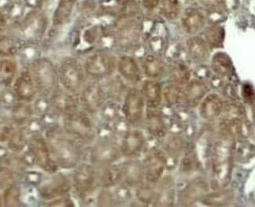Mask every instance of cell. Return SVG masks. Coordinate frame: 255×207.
Listing matches in <instances>:
<instances>
[{"label": "cell", "instance_id": "obj_1", "mask_svg": "<svg viewBox=\"0 0 255 207\" xmlns=\"http://www.w3.org/2000/svg\"><path fill=\"white\" fill-rule=\"evenodd\" d=\"M46 139L58 167L72 169L80 164L82 155L80 145L69 137L64 129L56 126L50 128L46 131Z\"/></svg>", "mask_w": 255, "mask_h": 207}, {"label": "cell", "instance_id": "obj_2", "mask_svg": "<svg viewBox=\"0 0 255 207\" xmlns=\"http://www.w3.org/2000/svg\"><path fill=\"white\" fill-rule=\"evenodd\" d=\"M63 129L80 145L90 144L96 137V129L92 120L82 111H76L64 117Z\"/></svg>", "mask_w": 255, "mask_h": 207}, {"label": "cell", "instance_id": "obj_3", "mask_svg": "<svg viewBox=\"0 0 255 207\" xmlns=\"http://www.w3.org/2000/svg\"><path fill=\"white\" fill-rule=\"evenodd\" d=\"M31 73L35 81L38 92L43 96L50 98L58 89L59 80L58 71L48 58L35 59L31 66Z\"/></svg>", "mask_w": 255, "mask_h": 207}, {"label": "cell", "instance_id": "obj_4", "mask_svg": "<svg viewBox=\"0 0 255 207\" xmlns=\"http://www.w3.org/2000/svg\"><path fill=\"white\" fill-rule=\"evenodd\" d=\"M84 71L76 58H67L61 61L58 76L64 89L73 95L80 93L84 84Z\"/></svg>", "mask_w": 255, "mask_h": 207}, {"label": "cell", "instance_id": "obj_5", "mask_svg": "<svg viewBox=\"0 0 255 207\" xmlns=\"http://www.w3.org/2000/svg\"><path fill=\"white\" fill-rule=\"evenodd\" d=\"M117 67V61L111 53L98 51L87 57L84 62V70L93 78H105L112 76Z\"/></svg>", "mask_w": 255, "mask_h": 207}, {"label": "cell", "instance_id": "obj_6", "mask_svg": "<svg viewBox=\"0 0 255 207\" xmlns=\"http://www.w3.org/2000/svg\"><path fill=\"white\" fill-rule=\"evenodd\" d=\"M28 145L35 163L42 170L50 174L58 171L59 167L53 158L46 138L39 134H35L30 139Z\"/></svg>", "mask_w": 255, "mask_h": 207}, {"label": "cell", "instance_id": "obj_7", "mask_svg": "<svg viewBox=\"0 0 255 207\" xmlns=\"http://www.w3.org/2000/svg\"><path fill=\"white\" fill-rule=\"evenodd\" d=\"M141 28L137 20L124 16L119 22L116 31V39L121 48L132 50L140 43Z\"/></svg>", "mask_w": 255, "mask_h": 207}, {"label": "cell", "instance_id": "obj_8", "mask_svg": "<svg viewBox=\"0 0 255 207\" xmlns=\"http://www.w3.org/2000/svg\"><path fill=\"white\" fill-rule=\"evenodd\" d=\"M145 104L142 91L135 87L128 91L124 98L122 111L129 124L137 126L142 122Z\"/></svg>", "mask_w": 255, "mask_h": 207}, {"label": "cell", "instance_id": "obj_9", "mask_svg": "<svg viewBox=\"0 0 255 207\" xmlns=\"http://www.w3.org/2000/svg\"><path fill=\"white\" fill-rule=\"evenodd\" d=\"M47 27V20L43 13L38 10L26 15L19 27L20 37L29 43H35L43 37Z\"/></svg>", "mask_w": 255, "mask_h": 207}, {"label": "cell", "instance_id": "obj_10", "mask_svg": "<svg viewBox=\"0 0 255 207\" xmlns=\"http://www.w3.org/2000/svg\"><path fill=\"white\" fill-rule=\"evenodd\" d=\"M96 179L94 167L87 163H82L75 168L72 185L80 197H87L95 189Z\"/></svg>", "mask_w": 255, "mask_h": 207}, {"label": "cell", "instance_id": "obj_11", "mask_svg": "<svg viewBox=\"0 0 255 207\" xmlns=\"http://www.w3.org/2000/svg\"><path fill=\"white\" fill-rule=\"evenodd\" d=\"M105 98V91L98 83L87 84L80 91V104L84 110L90 114H95L102 108Z\"/></svg>", "mask_w": 255, "mask_h": 207}, {"label": "cell", "instance_id": "obj_12", "mask_svg": "<svg viewBox=\"0 0 255 207\" xmlns=\"http://www.w3.org/2000/svg\"><path fill=\"white\" fill-rule=\"evenodd\" d=\"M121 148L109 139H102L91 149V161L100 166L112 164L118 159Z\"/></svg>", "mask_w": 255, "mask_h": 207}, {"label": "cell", "instance_id": "obj_13", "mask_svg": "<svg viewBox=\"0 0 255 207\" xmlns=\"http://www.w3.org/2000/svg\"><path fill=\"white\" fill-rule=\"evenodd\" d=\"M143 165L145 180L150 184L158 183L166 169V155L159 150H154L148 154Z\"/></svg>", "mask_w": 255, "mask_h": 207}, {"label": "cell", "instance_id": "obj_14", "mask_svg": "<svg viewBox=\"0 0 255 207\" xmlns=\"http://www.w3.org/2000/svg\"><path fill=\"white\" fill-rule=\"evenodd\" d=\"M230 157H231V147L230 142L226 141H218L215 144L213 151L212 169L215 175L218 178L222 176L227 175L230 169Z\"/></svg>", "mask_w": 255, "mask_h": 207}, {"label": "cell", "instance_id": "obj_15", "mask_svg": "<svg viewBox=\"0 0 255 207\" xmlns=\"http://www.w3.org/2000/svg\"><path fill=\"white\" fill-rule=\"evenodd\" d=\"M70 181L63 175H55L39 189V194L44 200H51L65 196L70 191Z\"/></svg>", "mask_w": 255, "mask_h": 207}, {"label": "cell", "instance_id": "obj_16", "mask_svg": "<svg viewBox=\"0 0 255 207\" xmlns=\"http://www.w3.org/2000/svg\"><path fill=\"white\" fill-rule=\"evenodd\" d=\"M50 98L54 111L64 117L78 111L77 100L73 94L65 89L58 88Z\"/></svg>", "mask_w": 255, "mask_h": 207}, {"label": "cell", "instance_id": "obj_17", "mask_svg": "<svg viewBox=\"0 0 255 207\" xmlns=\"http://www.w3.org/2000/svg\"><path fill=\"white\" fill-rule=\"evenodd\" d=\"M144 145L145 137L144 133L138 129H130L124 134L120 148L124 156L133 158L142 152Z\"/></svg>", "mask_w": 255, "mask_h": 207}, {"label": "cell", "instance_id": "obj_18", "mask_svg": "<svg viewBox=\"0 0 255 207\" xmlns=\"http://www.w3.org/2000/svg\"><path fill=\"white\" fill-rule=\"evenodd\" d=\"M13 90L20 100L32 102L37 91L36 85L30 70H24L15 80Z\"/></svg>", "mask_w": 255, "mask_h": 207}, {"label": "cell", "instance_id": "obj_19", "mask_svg": "<svg viewBox=\"0 0 255 207\" xmlns=\"http://www.w3.org/2000/svg\"><path fill=\"white\" fill-rule=\"evenodd\" d=\"M225 109L222 98L217 94L207 95L200 104V115L207 122L216 120Z\"/></svg>", "mask_w": 255, "mask_h": 207}, {"label": "cell", "instance_id": "obj_20", "mask_svg": "<svg viewBox=\"0 0 255 207\" xmlns=\"http://www.w3.org/2000/svg\"><path fill=\"white\" fill-rule=\"evenodd\" d=\"M208 190V185L205 179L202 178L192 180L187 185L182 193L181 203L184 207H191L198 201L203 200Z\"/></svg>", "mask_w": 255, "mask_h": 207}, {"label": "cell", "instance_id": "obj_21", "mask_svg": "<svg viewBox=\"0 0 255 207\" xmlns=\"http://www.w3.org/2000/svg\"><path fill=\"white\" fill-rule=\"evenodd\" d=\"M207 91L205 82L199 79L190 80L184 89L183 101L189 107H196L207 96Z\"/></svg>", "mask_w": 255, "mask_h": 207}, {"label": "cell", "instance_id": "obj_22", "mask_svg": "<svg viewBox=\"0 0 255 207\" xmlns=\"http://www.w3.org/2000/svg\"><path fill=\"white\" fill-rule=\"evenodd\" d=\"M117 69L124 80L132 84H137L142 79L138 63L131 56H121L117 61Z\"/></svg>", "mask_w": 255, "mask_h": 207}, {"label": "cell", "instance_id": "obj_23", "mask_svg": "<svg viewBox=\"0 0 255 207\" xmlns=\"http://www.w3.org/2000/svg\"><path fill=\"white\" fill-rule=\"evenodd\" d=\"M206 20L204 14L195 8H188L181 17V24L186 33L195 35L204 29Z\"/></svg>", "mask_w": 255, "mask_h": 207}, {"label": "cell", "instance_id": "obj_24", "mask_svg": "<svg viewBox=\"0 0 255 207\" xmlns=\"http://www.w3.org/2000/svg\"><path fill=\"white\" fill-rule=\"evenodd\" d=\"M142 94L147 106L150 109H157L163 99V89L159 82L149 79L142 86Z\"/></svg>", "mask_w": 255, "mask_h": 207}, {"label": "cell", "instance_id": "obj_25", "mask_svg": "<svg viewBox=\"0 0 255 207\" xmlns=\"http://www.w3.org/2000/svg\"><path fill=\"white\" fill-rule=\"evenodd\" d=\"M123 179L128 185H140L145 179L144 165L137 161H130L122 167Z\"/></svg>", "mask_w": 255, "mask_h": 207}, {"label": "cell", "instance_id": "obj_26", "mask_svg": "<svg viewBox=\"0 0 255 207\" xmlns=\"http://www.w3.org/2000/svg\"><path fill=\"white\" fill-rule=\"evenodd\" d=\"M187 48L189 57L197 63L204 62L209 55V48L205 39L198 36H194L188 40Z\"/></svg>", "mask_w": 255, "mask_h": 207}, {"label": "cell", "instance_id": "obj_27", "mask_svg": "<svg viewBox=\"0 0 255 207\" xmlns=\"http://www.w3.org/2000/svg\"><path fill=\"white\" fill-rule=\"evenodd\" d=\"M148 131L155 137H163L166 134V125L163 116L156 109H150L146 115Z\"/></svg>", "mask_w": 255, "mask_h": 207}, {"label": "cell", "instance_id": "obj_28", "mask_svg": "<svg viewBox=\"0 0 255 207\" xmlns=\"http://www.w3.org/2000/svg\"><path fill=\"white\" fill-rule=\"evenodd\" d=\"M143 68L145 76L152 80L161 77L164 74V61L158 56L153 54L148 55L144 58Z\"/></svg>", "mask_w": 255, "mask_h": 207}, {"label": "cell", "instance_id": "obj_29", "mask_svg": "<svg viewBox=\"0 0 255 207\" xmlns=\"http://www.w3.org/2000/svg\"><path fill=\"white\" fill-rule=\"evenodd\" d=\"M77 0H59L54 11L53 24L55 26L62 25L69 20Z\"/></svg>", "mask_w": 255, "mask_h": 207}, {"label": "cell", "instance_id": "obj_30", "mask_svg": "<svg viewBox=\"0 0 255 207\" xmlns=\"http://www.w3.org/2000/svg\"><path fill=\"white\" fill-rule=\"evenodd\" d=\"M123 180L122 167L116 165H108L104 169L100 177V183L102 187L110 188L117 185Z\"/></svg>", "mask_w": 255, "mask_h": 207}, {"label": "cell", "instance_id": "obj_31", "mask_svg": "<svg viewBox=\"0 0 255 207\" xmlns=\"http://www.w3.org/2000/svg\"><path fill=\"white\" fill-rule=\"evenodd\" d=\"M231 68L232 61L227 54L222 52H218L213 56L211 69L218 76H227L231 71Z\"/></svg>", "mask_w": 255, "mask_h": 207}, {"label": "cell", "instance_id": "obj_32", "mask_svg": "<svg viewBox=\"0 0 255 207\" xmlns=\"http://www.w3.org/2000/svg\"><path fill=\"white\" fill-rule=\"evenodd\" d=\"M170 76L174 84L186 85L190 81V71L183 62H175L170 67Z\"/></svg>", "mask_w": 255, "mask_h": 207}, {"label": "cell", "instance_id": "obj_33", "mask_svg": "<svg viewBox=\"0 0 255 207\" xmlns=\"http://www.w3.org/2000/svg\"><path fill=\"white\" fill-rule=\"evenodd\" d=\"M232 193L230 191L221 190L207 193L202 202L205 205L211 207H218L227 204L232 199Z\"/></svg>", "mask_w": 255, "mask_h": 207}, {"label": "cell", "instance_id": "obj_34", "mask_svg": "<svg viewBox=\"0 0 255 207\" xmlns=\"http://www.w3.org/2000/svg\"><path fill=\"white\" fill-rule=\"evenodd\" d=\"M163 96L166 104L176 105L183 101L184 89L178 84H169L163 88Z\"/></svg>", "mask_w": 255, "mask_h": 207}, {"label": "cell", "instance_id": "obj_35", "mask_svg": "<svg viewBox=\"0 0 255 207\" xmlns=\"http://www.w3.org/2000/svg\"><path fill=\"white\" fill-rule=\"evenodd\" d=\"M17 73V65L11 59H2L0 63V77L2 84L9 86L13 83Z\"/></svg>", "mask_w": 255, "mask_h": 207}, {"label": "cell", "instance_id": "obj_36", "mask_svg": "<svg viewBox=\"0 0 255 207\" xmlns=\"http://www.w3.org/2000/svg\"><path fill=\"white\" fill-rule=\"evenodd\" d=\"M174 196L172 184L169 181H165L156 192L155 204L157 206H172Z\"/></svg>", "mask_w": 255, "mask_h": 207}, {"label": "cell", "instance_id": "obj_37", "mask_svg": "<svg viewBox=\"0 0 255 207\" xmlns=\"http://www.w3.org/2000/svg\"><path fill=\"white\" fill-rule=\"evenodd\" d=\"M13 119L15 123L19 126H22L24 124L29 122L32 118L33 110L32 106L28 105L25 103H19L13 107Z\"/></svg>", "mask_w": 255, "mask_h": 207}, {"label": "cell", "instance_id": "obj_38", "mask_svg": "<svg viewBox=\"0 0 255 207\" xmlns=\"http://www.w3.org/2000/svg\"><path fill=\"white\" fill-rule=\"evenodd\" d=\"M20 188L17 183H15V181L2 192V199L6 207H18L20 205Z\"/></svg>", "mask_w": 255, "mask_h": 207}, {"label": "cell", "instance_id": "obj_39", "mask_svg": "<svg viewBox=\"0 0 255 207\" xmlns=\"http://www.w3.org/2000/svg\"><path fill=\"white\" fill-rule=\"evenodd\" d=\"M6 141L8 142V148L14 152H21L28 142L24 133L20 129H15L13 128Z\"/></svg>", "mask_w": 255, "mask_h": 207}, {"label": "cell", "instance_id": "obj_40", "mask_svg": "<svg viewBox=\"0 0 255 207\" xmlns=\"http://www.w3.org/2000/svg\"><path fill=\"white\" fill-rule=\"evenodd\" d=\"M181 5L179 0H163L161 2V13L167 20L178 18L181 13Z\"/></svg>", "mask_w": 255, "mask_h": 207}, {"label": "cell", "instance_id": "obj_41", "mask_svg": "<svg viewBox=\"0 0 255 207\" xmlns=\"http://www.w3.org/2000/svg\"><path fill=\"white\" fill-rule=\"evenodd\" d=\"M206 42L208 46L216 48L222 44L224 39V31L220 26L212 25L206 30Z\"/></svg>", "mask_w": 255, "mask_h": 207}, {"label": "cell", "instance_id": "obj_42", "mask_svg": "<svg viewBox=\"0 0 255 207\" xmlns=\"http://www.w3.org/2000/svg\"><path fill=\"white\" fill-rule=\"evenodd\" d=\"M137 198L143 204L155 203L156 192L148 185H140L137 190Z\"/></svg>", "mask_w": 255, "mask_h": 207}, {"label": "cell", "instance_id": "obj_43", "mask_svg": "<svg viewBox=\"0 0 255 207\" xmlns=\"http://www.w3.org/2000/svg\"><path fill=\"white\" fill-rule=\"evenodd\" d=\"M14 181L13 173L6 167H1V191L5 190Z\"/></svg>", "mask_w": 255, "mask_h": 207}, {"label": "cell", "instance_id": "obj_44", "mask_svg": "<svg viewBox=\"0 0 255 207\" xmlns=\"http://www.w3.org/2000/svg\"><path fill=\"white\" fill-rule=\"evenodd\" d=\"M181 148H182V141L179 137H171V139L166 143L167 152L173 155L180 152Z\"/></svg>", "mask_w": 255, "mask_h": 207}, {"label": "cell", "instance_id": "obj_45", "mask_svg": "<svg viewBox=\"0 0 255 207\" xmlns=\"http://www.w3.org/2000/svg\"><path fill=\"white\" fill-rule=\"evenodd\" d=\"M47 205L50 206V207H73L74 203L72 202V200L69 197H66V196H64L50 200Z\"/></svg>", "mask_w": 255, "mask_h": 207}, {"label": "cell", "instance_id": "obj_46", "mask_svg": "<svg viewBox=\"0 0 255 207\" xmlns=\"http://www.w3.org/2000/svg\"><path fill=\"white\" fill-rule=\"evenodd\" d=\"M14 51V48H13V45L10 43V41L7 40V39H4L1 42V54H4V55H10L12 54V52Z\"/></svg>", "mask_w": 255, "mask_h": 207}, {"label": "cell", "instance_id": "obj_47", "mask_svg": "<svg viewBox=\"0 0 255 207\" xmlns=\"http://www.w3.org/2000/svg\"><path fill=\"white\" fill-rule=\"evenodd\" d=\"M244 97L248 102H252L255 98V92H254L252 87L249 85H246L244 87Z\"/></svg>", "mask_w": 255, "mask_h": 207}, {"label": "cell", "instance_id": "obj_48", "mask_svg": "<svg viewBox=\"0 0 255 207\" xmlns=\"http://www.w3.org/2000/svg\"><path fill=\"white\" fill-rule=\"evenodd\" d=\"M160 0H143V5L148 9H153L157 7Z\"/></svg>", "mask_w": 255, "mask_h": 207}, {"label": "cell", "instance_id": "obj_49", "mask_svg": "<svg viewBox=\"0 0 255 207\" xmlns=\"http://www.w3.org/2000/svg\"><path fill=\"white\" fill-rule=\"evenodd\" d=\"M204 6L207 8H213L219 3L220 0H200Z\"/></svg>", "mask_w": 255, "mask_h": 207}, {"label": "cell", "instance_id": "obj_50", "mask_svg": "<svg viewBox=\"0 0 255 207\" xmlns=\"http://www.w3.org/2000/svg\"><path fill=\"white\" fill-rule=\"evenodd\" d=\"M25 2L31 7L37 8L42 3V0H25Z\"/></svg>", "mask_w": 255, "mask_h": 207}, {"label": "cell", "instance_id": "obj_51", "mask_svg": "<svg viewBox=\"0 0 255 207\" xmlns=\"http://www.w3.org/2000/svg\"><path fill=\"white\" fill-rule=\"evenodd\" d=\"M189 1H195V0H189Z\"/></svg>", "mask_w": 255, "mask_h": 207}]
</instances>
